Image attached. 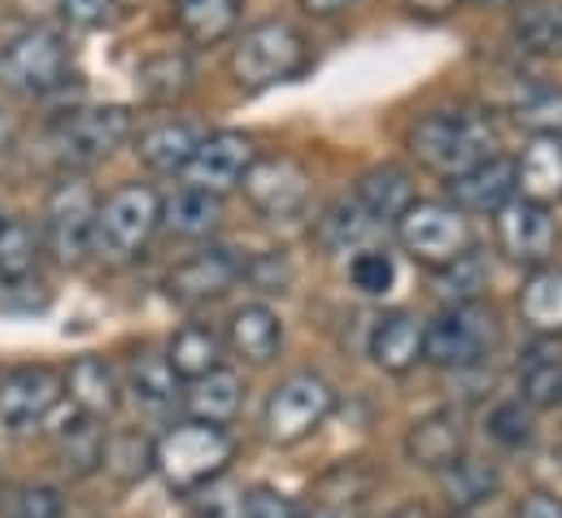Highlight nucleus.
Returning <instances> with one entry per match:
<instances>
[{
  "instance_id": "nucleus-1",
  "label": "nucleus",
  "mask_w": 562,
  "mask_h": 518,
  "mask_svg": "<svg viewBox=\"0 0 562 518\" xmlns=\"http://www.w3.org/2000/svg\"><path fill=\"white\" fill-rule=\"evenodd\" d=\"M411 153L419 157L423 170L440 179H458L480 161L497 157V127L484 110H471V105L431 110L411 127Z\"/></svg>"
},
{
  "instance_id": "nucleus-29",
  "label": "nucleus",
  "mask_w": 562,
  "mask_h": 518,
  "mask_svg": "<svg viewBox=\"0 0 562 518\" xmlns=\"http://www.w3.org/2000/svg\"><path fill=\"white\" fill-rule=\"evenodd\" d=\"M440 475V493L449 497V506L453 510H471V506H484V502H493L497 497V488H502V475H497V466L493 462H484V458H453L445 471H436Z\"/></svg>"
},
{
  "instance_id": "nucleus-43",
  "label": "nucleus",
  "mask_w": 562,
  "mask_h": 518,
  "mask_svg": "<svg viewBox=\"0 0 562 518\" xmlns=\"http://www.w3.org/2000/svg\"><path fill=\"white\" fill-rule=\"evenodd\" d=\"M196 518H245V488L214 480L196 493Z\"/></svg>"
},
{
  "instance_id": "nucleus-23",
  "label": "nucleus",
  "mask_w": 562,
  "mask_h": 518,
  "mask_svg": "<svg viewBox=\"0 0 562 518\" xmlns=\"http://www.w3.org/2000/svg\"><path fill=\"white\" fill-rule=\"evenodd\" d=\"M353 201H358L380 227H389V223H397L419 196H415V183H411V174H406L402 166H375V170H367V174L358 179Z\"/></svg>"
},
{
  "instance_id": "nucleus-33",
  "label": "nucleus",
  "mask_w": 562,
  "mask_h": 518,
  "mask_svg": "<svg viewBox=\"0 0 562 518\" xmlns=\"http://www.w3.org/2000/svg\"><path fill=\"white\" fill-rule=\"evenodd\" d=\"M136 88L144 101L170 105L192 88V61L183 53H153L136 66Z\"/></svg>"
},
{
  "instance_id": "nucleus-31",
  "label": "nucleus",
  "mask_w": 562,
  "mask_h": 518,
  "mask_svg": "<svg viewBox=\"0 0 562 518\" xmlns=\"http://www.w3.org/2000/svg\"><path fill=\"white\" fill-rule=\"evenodd\" d=\"M510 31L524 53L562 57V0H519Z\"/></svg>"
},
{
  "instance_id": "nucleus-50",
  "label": "nucleus",
  "mask_w": 562,
  "mask_h": 518,
  "mask_svg": "<svg viewBox=\"0 0 562 518\" xmlns=\"http://www.w3.org/2000/svg\"><path fill=\"white\" fill-rule=\"evenodd\" d=\"M406 4L427 18H445V13H458V4H467V0H406Z\"/></svg>"
},
{
  "instance_id": "nucleus-48",
  "label": "nucleus",
  "mask_w": 562,
  "mask_h": 518,
  "mask_svg": "<svg viewBox=\"0 0 562 518\" xmlns=\"http://www.w3.org/2000/svg\"><path fill=\"white\" fill-rule=\"evenodd\" d=\"M301 518H358V502H349V497H323L310 515Z\"/></svg>"
},
{
  "instance_id": "nucleus-44",
  "label": "nucleus",
  "mask_w": 562,
  "mask_h": 518,
  "mask_svg": "<svg viewBox=\"0 0 562 518\" xmlns=\"http://www.w3.org/2000/svg\"><path fill=\"white\" fill-rule=\"evenodd\" d=\"M245 518H301V510L288 493L271 488V484H258L245 493Z\"/></svg>"
},
{
  "instance_id": "nucleus-21",
  "label": "nucleus",
  "mask_w": 562,
  "mask_h": 518,
  "mask_svg": "<svg viewBox=\"0 0 562 518\" xmlns=\"http://www.w3.org/2000/svg\"><path fill=\"white\" fill-rule=\"evenodd\" d=\"M515 188L524 201H537L554 210L562 201V139H532L515 161Z\"/></svg>"
},
{
  "instance_id": "nucleus-19",
  "label": "nucleus",
  "mask_w": 562,
  "mask_h": 518,
  "mask_svg": "<svg viewBox=\"0 0 562 518\" xmlns=\"http://www.w3.org/2000/svg\"><path fill=\"white\" fill-rule=\"evenodd\" d=\"M227 345H232L236 358H245V362H254V367L276 362L283 349L280 314H276L271 305H262V301L240 305V309L232 314V323H227Z\"/></svg>"
},
{
  "instance_id": "nucleus-53",
  "label": "nucleus",
  "mask_w": 562,
  "mask_h": 518,
  "mask_svg": "<svg viewBox=\"0 0 562 518\" xmlns=\"http://www.w3.org/2000/svg\"><path fill=\"white\" fill-rule=\"evenodd\" d=\"M389 518H427V515H423V506H402V510H393Z\"/></svg>"
},
{
  "instance_id": "nucleus-39",
  "label": "nucleus",
  "mask_w": 562,
  "mask_h": 518,
  "mask_svg": "<svg viewBox=\"0 0 562 518\" xmlns=\"http://www.w3.org/2000/svg\"><path fill=\"white\" fill-rule=\"evenodd\" d=\"M436 274H440V296H445V305L480 301L484 288H488V266H484V258H480L475 249H471L467 258H458L453 266L436 270Z\"/></svg>"
},
{
  "instance_id": "nucleus-49",
  "label": "nucleus",
  "mask_w": 562,
  "mask_h": 518,
  "mask_svg": "<svg viewBox=\"0 0 562 518\" xmlns=\"http://www.w3.org/2000/svg\"><path fill=\"white\" fill-rule=\"evenodd\" d=\"M305 13H314V18H336V13H345V9H353V4H362V0H296Z\"/></svg>"
},
{
  "instance_id": "nucleus-37",
  "label": "nucleus",
  "mask_w": 562,
  "mask_h": 518,
  "mask_svg": "<svg viewBox=\"0 0 562 518\" xmlns=\"http://www.w3.org/2000/svg\"><path fill=\"white\" fill-rule=\"evenodd\" d=\"M101 466H105L119 484H140L144 475L153 471V440L140 436V431H119V436H110Z\"/></svg>"
},
{
  "instance_id": "nucleus-36",
  "label": "nucleus",
  "mask_w": 562,
  "mask_h": 518,
  "mask_svg": "<svg viewBox=\"0 0 562 518\" xmlns=\"http://www.w3.org/2000/svg\"><path fill=\"white\" fill-rule=\"evenodd\" d=\"M40 261V236L31 223L22 218H4L0 223V279L4 283H26L31 270Z\"/></svg>"
},
{
  "instance_id": "nucleus-25",
  "label": "nucleus",
  "mask_w": 562,
  "mask_h": 518,
  "mask_svg": "<svg viewBox=\"0 0 562 518\" xmlns=\"http://www.w3.org/2000/svg\"><path fill=\"white\" fill-rule=\"evenodd\" d=\"M170 18L188 44H223L245 18V0H170Z\"/></svg>"
},
{
  "instance_id": "nucleus-16",
  "label": "nucleus",
  "mask_w": 562,
  "mask_h": 518,
  "mask_svg": "<svg viewBox=\"0 0 562 518\" xmlns=\"http://www.w3.org/2000/svg\"><path fill=\"white\" fill-rule=\"evenodd\" d=\"M462 449H467V423H462V409L453 405L423 414L406 431V458L427 471H445L453 458H462Z\"/></svg>"
},
{
  "instance_id": "nucleus-17",
  "label": "nucleus",
  "mask_w": 562,
  "mask_h": 518,
  "mask_svg": "<svg viewBox=\"0 0 562 518\" xmlns=\"http://www.w3.org/2000/svg\"><path fill=\"white\" fill-rule=\"evenodd\" d=\"M367 353L380 371L389 375H406L423 362V323L411 309H389L371 323L367 336Z\"/></svg>"
},
{
  "instance_id": "nucleus-5",
  "label": "nucleus",
  "mask_w": 562,
  "mask_h": 518,
  "mask_svg": "<svg viewBox=\"0 0 562 518\" xmlns=\"http://www.w3.org/2000/svg\"><path fill=\"white\" fill-rule=\"evenodd\" d=\"M70 44L53 26H31L0 48V88L13 97H53L70 83Z\"/></svg>"
},
{
  "instance_id": "nucleus-10",
  "label": "nucleus",
  "mask_w": 562,
  "mask_h": 518,
  "mask_svg": "<svg viewBox=\"0 0 562 518\" xmlns=\"http://www.w3.org/2000/svg\"><path fill=\"white\" fill-rule=\"evenodd\" d=\"M97 192L83 179H61L44 210V236L61 266H79L88 254H97Z\"/></svg>"
},
{
  "instance_id": "nucleus-51",
  "label": "nucleus",
  "mask_w": 562,
  "mask_h": 518,
  "mask_svg": "<svg viewBox=\"0 0 562 518\" xmlns=\"http://www.w3.org/2000/svg\"><path fill=\"white\" fill-rule=\"evenodd\" d=\"M18 9L35 18V13H48V9H61V0H18Z\"/></svg>"
},
{
  "instance_id": "nucleus-13",
  "label": "nucleus",
  "mask_w": 562,
  "mask_h": 518,
  "mask_svg": "<svg viewBox=\"0 0 562 518\" xmlns=\"http://www.w3.org/2000/svg\"><path fill=\"white\" fill-rule=\"evenodd\" d=\"M66 380L53 367H13L0 375V427L22 436L31 427H44V418L61 405Z\"/></svg>"
},
{
  "instance_id": "nucleus-52",
  "label": "nucleus",
  "mask_w": 562,
  "mask_h": 518,
  "mask_svg": "<svg viewBox=\"0 0 562 518\" xmlns=\"http://www.w3.org/2000/svg\"><path fill=\"white\" fill-rule=\"evenodd\" d=\"M9 144H13V123H9V114L0 110V153H4Z\"/></svg>"
},
{
  "instance_id": "nucleus-14",
  "label": "nucleus",
  "mask_w": 562,
  "mask_h": 518,
  "mask_svg": "<svg viewBox=\"0 0 562 518\" xmlns=\"http://www.w3.org/2000/svg\"><path fill=\"white\" fill-rule=\"evenodd\" d=\"M245 274V258L227 245H210V249H196L192 258H183L170 274H166V296L196 309V305H210L218 296H227Z\"/></svg>"
},
{
  "instance_id": "nucleus-34",
  "label": "nucleus",
  "mask_w": 562,
  "mask_h": 518,
  "mask_svg": "<svg viewBox=\"0 0 562 518\" xmlns=\"http://www.w3.org/2000/svg\"><path fill=\"white\" fill-rule=\"evenodd\" d=\"M127 392H132V401L140 405L144 414H166L179 401V380H175V371H170L166 358L136 353L132 375H127Z\"/></svg>"
},
{
  "instance_id": "nucleus-18",
  "label": "nucleus",
  "mask_w": 562,
  "mask_h": 518,
  "mask_svg": "<svg viewBox=\"0 0 562 518\" xmlns=\"http://www.w3.org/2000/svg\"><path fill=\"white\" fill-rule=\"evenodd\" d=\"M515 196H519L515 161H506V157H488L475 170L449 179V205H458L462 214H497Z\"/></svg>"
},
{
  "instance_id": "nucleus-11",
  "label": "nucleus",
  "mask_w": 562,
  "mask_h": 518,
  "mask_svg": "<svg viewBox=\"0 0 562 518\" xmlns=\"http://www.w3.org/2000/svg\"><path fill=\"white\" fill-rule=\"evenodd\" d=\"M245 196L249 205L262 214V218H301L310 210V196H314V183H310V170L296 161V157H258L245 174Z\"/></svg>"
},
{
  "instance_id": "nucleus-40",
  "label": "nucleus",
  "mask_w": 562,
  "mask_h": 518,
  "mask_svg": "<svg viewBox=\"0 0 562 518\" xmlns=\"http://www.w3.org/2000/svg\"><path fill=\"white\" fill-rule=\"evenodd\" d=\"M57 449H61L66 471H75V475H92V471H101L105 436H101V427H92V418H83V423H75L66 436H57Z\"/></svg>"
},
{
  "instance_id": "nucleus-6",
  "label": "nucleus",
  "mask_w": 562,
  "mask_h": 518,
  "mask_svg": "<svg viewBox=\"0 0 562 518\" xmlns=\"http://www.w3.org/2000/svg\"><path fill=\"white\" fill-rule=\"evenodd\" d=\"M397 240L427 270H445L475 249L471 218L449 201H415L397 223Z\"/></svg>"
},
{
  "instance_id": "nucleus-7",
  "label": "nucleus",
  "mask_w": 562,
  "mask_h": 518,
  "mask_svg": "<svg viewBox=\"0 0 562 518\" xmlns=\"http://www.w3.org/2000/svg\"><path fill=\"white\" fill-rule=\"evenodd\" d=\"M157 227H161V196L148 183H123L97 210V254L110 261L140 258Z\"/></svg>"
},
{
  "instance_id": "nucleus-22",
  "label": "nucleus",
  "mask_w": 562,
  "mask_h": 518,
  "mask_svg": "<svg viewBox=\"0 0 562 518\" xmlns=\"http://www.w3.org/2000/svg\"><path fill=\"white\" fill-rule=\"evenodd\" d=\"M196 144H201V131L192 127V123H183V119H161V123H153V127L140 131L136 157H140L148 170H157V174H183V166L192 161Z\"/></svg>"
},
{
  "instance_id": "nucleus-27",
  "label": "nucleus",
  "mask_w": 562,
  "mask_h": 518,
  "mask_svg": "<svg viewBox=\"0 0 562 518\" xmlns=\"http://www.w3.org/2000/svg\"><path fill=\"white\" fill-rule=\"evenodd\" d=\"M519 314L537 336H562V266H537L524 279Z\"/></svg>"
},
{
  "instance_id": "nucleus-15",
  "label": "nucleus",
  "mask_w": 562,
  "mask_h": 518,
  "mask_svg": "<svg viewBox=\"0 0 562 518\" xmlns=\"http://www.w3.org/2000/svg\"><path fill=\"white\" fill-rule=\"evenodd\" d=\"M254 161H258V148L245 131H210V135H201L192 161L183 166V183L223 196L245 183Z\"/></svg>"
},
{
  "instance_id": "nucleus-38",
  "label": "nucleus",
  "mask_w": 562,
  "mask_h": 518,
  "mask_svg": "<svg viewBox=\"0 0 562 518\" xmlns=\"http://www.w3.org/2000/svg\"><path fill=\"white\" fill-rule=\"evenodd\" d=\"M484 431H488V440L502 444V449H524V444H532V436H537V409H528L519 396H515V401H502V405L488 409Z\"/></svg>"
},
{
  "instance_id": "nucleus-54",
  "label": "nucleus",
  "mask_w": 562,
  "mask_h": 518,
  "mask_svg": "<svg viewBox=\"0 0 562 518\" xmlns=\"http://www.w3.org/2000/svg\"><path fill=\"white\" fill-rule=\"evenodd\" d=\"M467 4H480V9H497V4H519V0H467Z\"/></svg>"
},
{
  "instance_id": "nucleus-24",
  "label": "nucleus",
  "mask_w": 562,
  "mask_h": 518,
  "mask_svg": "<svg viewBox=\"0 0 562 518\" xmlns=\"http://www.w3.org/2000/svg\"><path fill=\"white\" fill-rule=\"evenodd\" d=\"M161 227L179 240H205L223 227V196L183 183L175 196L161 201Z\"/></svg>"
},
{
  "instance_id": "nucleus-41",
  "label": "nucleus",
  "mask_w": 562,
  "mask_h": 518,
  "mask_svg": "<svg viewBox=\"0 0 562 518\" xmlns=\"http://www.w3.org/2000/svg\"><path fill=\"white\" fill-rule=\"evenodd\" d=\"M349 283L362 292V296H389L397 288V261L384 249H362L349 258Z\"/></svg>"
},
{
  "instance_id": "nucleus-45",
  "label": "nucleus",
  "mask_w": 562,
  "mask_h": 518,
  "mask_svg": "<svg viewBox=\"0 0 562 518\" xmlns=\"http://www.w3.org/2000/svg\"><path fill=\"white\" fill-rule=\"evenodd\" d=\"M240 279L258 283L262 292H283L292 283V266L283 261V254H258V258L245 261V274Z\"/></svg>"
},
{
  "instance_id": "nucleus-26",
  "label": "nucleus",
  "mask_w": 562,
  "mask_h": 518,
  "mask_svg": "<svg viewBox=\"0 0 562 518\" xmlns=\"http://www.w3.org/2000/svg\"><path fill=\"white\" fill-rule=\"evenodd\" d=\"M166 362H170L175 380H188V384L192 380H205V375L223 371V340H218L214 327L188 323V327L175 331V340L166 349Z\"/></svg>"
},
{
  "instance_id": "nucleus-2",
  "label": "nucleus",
  "mask_w": 562,
  "mask_h": 518,
  "mask_svg": "<svg viewBox=\"0 0 562 518\" xmlns=\"http://www.w3.org/2000/svg\"><path fill=\"white\" fill-rule=\"evenodd\" d=\"M232 458H236L232 431L227 427H214V423H196V418L170 427L153 444V471L179 497H196L201 488H210L214 480H223L227 466H232Z\"/></svg>"
},
{
  "instance_id": "nucleus-32",
  "label": "nucleus",
  "mask_w": 562,
  "mask_h": 518,
  "mask_svg": "<svg viewBox=\"0 0 562 518\" xmlns=\"http://www.w3.org/2000/svg\"><path fill=\"white\" fill-rule=\"evenodd\" d=\"M519 401L528 409H559L562 405V349H528L519 362Z\"/></svg>"
},
{
  "instance_id": "nucleus-42",
  "label": "nucleus",
  "mask_w": 562,
  "mask_h": 518,
  "mask_svg": "<svg viewBox=\"0 0 562 518\" xmlns=\"http://www.w3.org/2000/svg\"><path fill=\"white\" fill-rule=\"evenodd\" d=\"M61 515H66V502L48 484H26V488H13L4 497V518H61Z\"/></svg>"
},
{
  "instance_id": "nucleus-30",
  "label": "nucleus",
  "mask_w": 562,
  "mask_h": 518,
  "mask_svg": "<svg viewBox=\"0 0 562 518\" xmlns=\"http://www.w3.org/2000/svg\"><path fill=\"white\" fill-rule=\"evenodd\" d=\"M183 405H188V414H192L196 423L227 427V423L240 414V405H245V384H240V375H232V371H214V375L188 384Z\"/></svg>"
},
{
  "instance_id": "nucleus-47",
  "label": "nucleus",
  "mask_w": 562,
  "mask_h": 518,
  "mask_svg": "<svg viewBox=\"0 0 562 518\" xmlns=\"http://www.w3.org/2000/svg\"><path fill=\"white\" fill-rule=\"evenodd\" d=\"M515 518H562V502L554 493H528L524 502H519V515Z\"/></svg>"
},
{
  "instance_id": "nucleus-9",
  "label": "nucleus",
  "mask_w": 562,
  "mask_h": 518,
  "mask_svg": "<svg viewBox=\"0 0 562 518\" xmlns=\"http://www.w3.org/2000/svg\"><path fill=\"white\" fill-rule=\"evenodd\" d=\"M331 409H336V388L314 371H296L267 396L262 431L271 444H301L331 418Z\"/></svg>"
},
{
  "instance_id": "nucleus-12",
  "label": "nucleus",
  "mask_w": 562,
  "mask_h": 518,
  "mask_svg": "<svg viewBox=\"0 0 562 518\" xmlns=\"http://www.w3.org/2000/svg\"><path fill=\"white\" fill-rule=\"evenodd\" d=\"M493 232H497V249L519 266H550L554 249H559V218L554 210L537 205V201H506L497 214H493Z\"/></svg>"
},
{
  "instance_id": "nucleus-4",
  "label": "nucleus",
  "mask_w": 562,
  "mask_h": 518,
  "mask_svg": "<svg viewBox=\"0 0 562 518\" xmlns=\"http://www.w3.org/2000/svg\"><path fill=\"white\" fill-rule=\"evenodd\" d=\"M497 314L484 301L445 305L431 323H423V362L440 371H475L497 349Z\"/></svg>"
},
{
  "instance_id": "nucleus-8",
  "label": "nucleus",
  "mask_w": 562,
  "mask_h": 518,
  "mask_svg": "<svg viewBox=\"0 0 562 518\" xmlns=\"http://www.w3.org/2000/svg\"><path fill=\"white\" fill-rule=\"evenodd\" d=\"M132 127H136V119L127 105H88V110L66 114L53 127L48 144L66 170H83V166L105 161L114 148H123L132 139Z\"/></svg>"
},
{
  "instance_id": "nucleus-28",
  "label": "nucleus",
  "mask_w": 562,
  "mask_h": 518,
  "mask_svg": "<svg viewBox=\"0 0 562 518\" xmlns=\"http://www.w3.org/2000/svg\"><path fill=\"white\" fill-rule=\"evenodd\" d=\"M375 232H380V223L353 196L327 205V214L318 218V245L327 254H362V249H371Z\"/></svg>"
},
{
  "instance_id": "nucleus-20",
  "label": "nucleus",
  "mask_w": 562,
  "mask_h": 518,
  "mask_svg": "<svg viewBox=\"0 0 562 518\" xmlns=\"http://www.w3.org/2000/svg\"><path fill=\"white\" fill-rule=\"evenodd\" d=\"M66 392H70V405L83 414V418H110L123 401V384H119V371L105 362V358H79L66 375Z\"/></svg>"
},
{
  "instance_id": "nucleus-46",
  "label": "nucleus",
  "mask_w": 562,
  "mask_h": 518,
  "mask_svg": "<svg viewBox=\"0 0 562 518\" xmlns=\"http://www.w3.org/2000/svg\"><path fill=\"white\" fill-rule=\"evenodd\" d=\"M119 9V0H61V18L70 26H101L110 22Z\"/></svg>"
},
{
  "instance_id": "nucleus-55",
  "label": "nucleus",
  "mask_w": 562,
  "mask_h": 518,
  "mask_svg": "<svg viewBox=\"0 0 562 518\" xmlns=\"http://www.w3.org/2000/svg\"><path fill=\"white\" fill-rule=\"evenodd\" d=\"M449 518H462V515H449Z\"/></svg>"
},
{
  "instance_id": "nucleus-56",
  "label": "nucleus",
  "mask_w": 562,
  "mask_h": 518,
  "mask_svg": "<svg viewBox=\"0 0 562 518\" xmlns=\"http://www.w3.org/2000/svg\"><path fill=\"white\" fill-rule=\"evenodd\" d=\"M0 223H4V214H0Z\"/></svg>"
},
{
  "instance_id": "nucleus-3",
  "label": "nucleus",
  "mask_w": 562,
  "mask_h": 518,
  "mask_svg": "<svg viewBox=\"0 0 562 518\" xmlns=\"http://www.w3.org/2000/svg\"><path fill=\"white\" fill-rule=\"evenodd\" d=\"M227 70H232L236 88H245V92L280 88V83H292L310 70V44L292 22L267 18V22L249 26L236 40V48L227 57Z\"/></svg>"
},
{
  "instance_id": "nucleus-35",
  "label": "nucleus",
  "mask_w": 562,
  "mask_h": 518,
  "mask_svg": "<svg viewBox=\"0 0 562 518\" xmlns=\"http://www.w3.org/2000/svg\"><path fill=\"white\" fill-rule=\"evenodd\" d=\"M510 114L532 139H541V135L562 139V88H554V83H524V92L510 101Z\"/></svg>"
}]
</instances>
